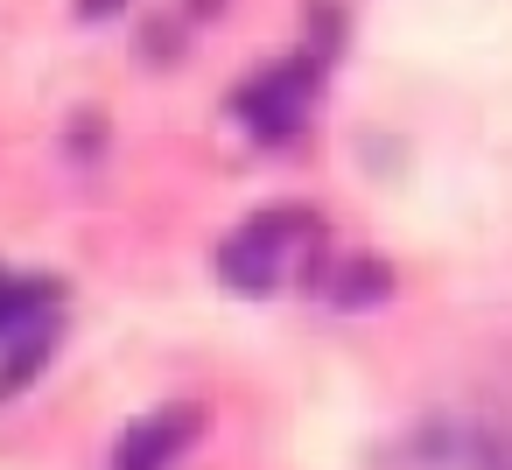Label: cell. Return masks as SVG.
I'll list each match as a JSON object with an SVG mask.
<instances>
[{
	"mask_svg": "<svg viewBox=\"0 0 512 470\" xmlns=\"http://www.w3.org/2000/svg\"><path fill=\"white\" fill-rule=\"evenodd\" d=\"M386 288H393V274H386L379 260H351V267L330 281V302H337V309H379Z\"/></svg>",
	"mask_w": 512,
	"mask_h": 470,
	"instance_id": "5",
	"label": "cell"
},
{
	"mask_svg": "<svg viewBox=\"0 0 512 470\" xmlns=\"http://www.w3.org/2000/svg\"><path fill=\"white\" fill-rule=\"evenodd\" d=\"M309 99H316V64H281V71H260L253 85H239V92H232V113H239L260 141H288V134L302 127Z\"/></svg>",
	"mask_w": 512,
	"mask_h": 470,
	"instance_id": "2",
	"label": "cell"
},
{
	"mask_svg": "<svg viewBox=\"0 0 512 470\" xmlns=\"http://www.w3.org/2000/svg\"><path fill=\"white\" fill-rule=\"evenodd\" d=\"M204 435V407H190V400H176V407H155V414H141L127 435H120V449H113V470H169L190 442Z\"/></svg>",
	"mask_w": 512,
	"mask_h": 470,
	"instance_id": "3",
	"label": "cell"
},
{
	"mask_svg": "<svg viewBox=\"0 0 512 470\" xmlns=\"http://www.w3.org/2000/svg\"><path fill=\"white\" fill-rule=\"evenodd\" d=\"M57 302V281H8L0 274V330H36Z\"/></svg>",
	"mask_w": 512,
	"mask_h": 470,
	"instance_id": "4",
	"label": "cell"
},
{
	"mask_svg": "<svg viewBox=\"0 0 512 470\" xmlns=\"http://www.w3.org/2000/svg\"><path fill=\"white\" fill-rule=\"evenodd\" d=\"M302 253H316V218L295 211V204H281V211L246 218V225L218 246V274H225L239 295H267V288H281V281L295 274Z\"/></svg>",
	"mask_w": 512,
	"mask_h": 470,
	"instance_id": "1",
	"label": "cell"
}]
</instances>
